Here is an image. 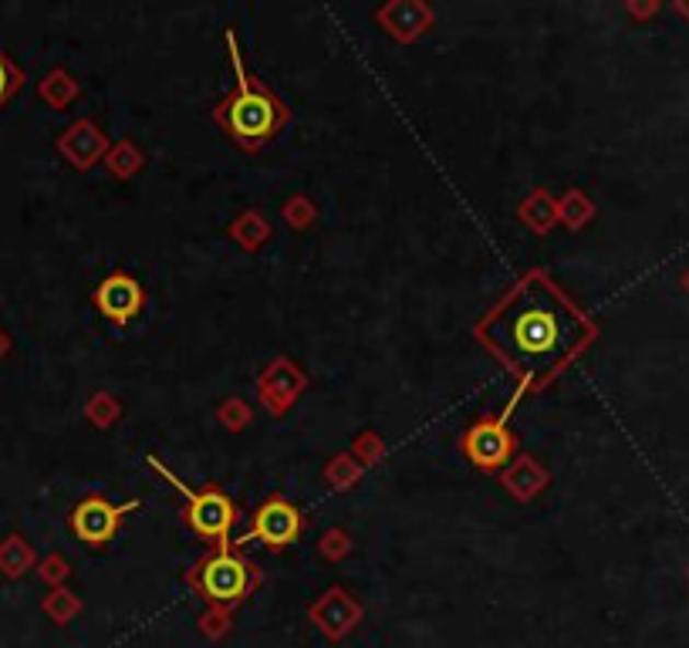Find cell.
<instances>
[{"label":"cell","instance_id":"obj_7","mask_svg":"<svg viewBox=\"0 0 689 648\" xmlns=\"http://www.w3.org/2000/svg\"><path fill=\"white\" fill-rule=\"evenodd\" d=\"M305 531V513L291 504V500H284V497H271L267 504H261L254 510V523H251V534L243 537L240 544H248V541H261L267 547H288L301 537Z\"/></svg>","mask_w":689,"mask_h":648},{"label":"cell","instance_id":"obj_4","mask_svg":"<svg viewBox=\"0 0 689 648\" xmlns=\"http://www.w3.org/2000/svg\"><path fill=\"white\" fill-rule=\"evenodd\" d=\"M257 581H261L257 567L248 557H240L233 547H214L207 557H199L190 571L193 591L217 604L243 601Z\"/></svg>","mask_w":689,"mask_h":648},{"label":"cell","instance_id":"obj_1","mask_svg":"<svg viewBox=\"0 0 689 648\" xmlns=\"http://www.w3.org/2000/svg\"><path fill=\"white\" fill-rule=\"evenodd\" d=\"M476 338L524 389L541 392L592 345L595 324L544 270H531L476 321Z\"/></svg>","mask_w":689,"mask_h":648},{"label":"cell","instance_id":"obj_6","mask_svg":"<svg viewBox=\"0 0 689 648\" xmlns=\"http://www.w3.org/2000/svg\"><path fill=\"white\" fill-rule=\"evenodd\" d=\"M139 500L129 504H108L105 497H85L71 510V534L85 547H102L115 537L122 517L136 510Z\"/></svg>","mask_w":689,"mask_h":648},{"label":"cell","instance_id":"obj_2","mask_svg":"<svg viewBox=\"0 0 689 648\" xmlns=\"http://www.w3.org/2000/svg\"><path fill=\"white\" fill-rule=\"evenodd\" d=\"M230 61L237 71V85L233 92L214 108V118L227 129V136L240 146V149H261L267 142L277 139V132L288 126V105H284L267 85L264 78L251 74L240 61V51L230 37Z\"/></svg>","mask_w":689,"mask_h":648},{"label":"cell","instance_id":"obj_9","mask_svg":"<svg viewBox=\"0 0 689 648\" xmlns=\"http://www.w3.org/2000/svg\"><path fill=\"white\" fill-rule=\"evenodd\" d=\"M21 85H24L21 68L14 65V58L4 48H0V108H4L21 92Z\"/></svg>","mask_w":689,"mask_h":648},{"label":"cell","instance_id":"obj_5","mask_svg":"<svg viewBox=\"0 0 689 648\" xmlns=\"http://www.w3.org/2000/svg\"><path fill=\"white\" fill-rule=\"evenodd\" d=\"M460 450L480 470H501L517 453V436L501 419H480L460 436Z\"/></svg>","mask_w":689,"mask_h":648},{"label":"cell","instance_id":"obj_3","mask_svg":"<svg viewBox=\"0 0 689 648\" xmlns=\"http://www.w3.org/2000/svg\"><path fill=\"white\" fill-rule=\"evenodd\" d=\"M149 466L156 473L166 476L176 486V494L186 500V523H190V531L196 537H203L207 544H214V547H230V531H233V523H237V507L220 490V486H203V490H193V486L183 483L173 470H166V463H162L159 456H149Z\"/></svg>","mask_w":689,"mask_h":648},{"label":"cell","instance_id":"obj_8","mask_svg":"<svg viewBox=\"0 0 689 648\" xmlns=\"http://www.w3.org/2000/svg\"><path fill=\"white\" fill-rule=\"evenodd\" d=\"M142 301H146V294H142V288H139V280L129 277V274H112V277H105V280L99 284V291H95L99 311H102L108 321H115V324L133 321V317L142 311Z\"/></svg>","mask_w":689,"mask_h":648}]
</instances>
